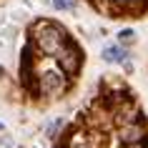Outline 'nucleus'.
<instances>
[{"label":"nucleus","instance_id":"1","mask_svg":"<svg viewBox=\"0 0 148 148\" xmlns=\"http://www.w3.org/2000/svg\"><path fill=\"white\" fill-rule=\"evenodd\" d=\"M30 40H33V45H35V50H38L40 55L55 58V53H58L70 38L58 23L48 20V18H40V20H35V23L30 25Z\"/></svg>","mask_w":148,"mask_h":148},{"label":"nucleus","instance_id":"2","mask_svg":"<svg viewBox=\"0 0 148 148\" xmlns=\"http://www.w3.org/2000/svg\"><path fill=\"white\" fill-rule=\"evenodd\" d=\"M65 88H68V75L60 68H48L38 75V93L43 98H55L65 93Z\"/></svg>","mask_w":148,"mask_h":148},{"label":"nucleus","instance_id":"3","mask_svg":"<svg viewBox=\"0 0 148 148\" xmlns=\"http://www.w3.org/2000/svg\"><path fill=\"white\" fill-rule=\"evenodd\" d=\"M55 63H58V68H60L65 75H78L80 68H83V50H80L73 40H68V43L55 53Z\"/></svg>","mask_w":148,"mask_h":148},{"label":"nucleus","instance_id":"4","mask_svg":"<svg viewBox=\"0 0 148 148\" xmlns=\"http://www.w3.org/2000/svg\"><path fill=\"white\" fill-rule=\"evenodd\" d=\"M148 138V128L143 121H133V123L118 125V140L121 146H133V143H143Z\"/></svg>","mask_w":148,"mask_h":148},{"label":"nucleus","instance_id":"5","mask_svg":"<svg viewBox=\"0 0 148 148\" xmlns=\"http://www.w3.org/2000/svg\"><path fill=\"white\" fill-rule=\"evenodd\" d=\"M103 60H108V63H123V60H128V50H125L121 43H118V45H108V48H103Z\"/></svg>","mask_w":148,"mask_h":148},{"label":"nucleus","instance_id":"6","mask_svg":"<svg viewBox=\"0 0 148 148\" xmlns=\"http://www.w3.org/2000/svg\"><path fill=\"white\" fill-rule=\"evenodd\" d=\"M63 148H90V138H88L86 131H75V133L68 136V140H65Z\"/></svg>","mask_w":148,"mask_h":148},{"label":"nucleus","instance_id":"7","mask_svg":"<svg viewBox=\"0 0 148 148\" xmlns=\"http://www.w3.org/2000/svg\"><path fill=\"white\" fill-rule=\"evenodd\" d=\"M133 40H136V33L133 30H121V35H118V43L121 45H131Z\"/></svg>","mask_w":148,"mask_h":148},{"label":"nucleus","instance_id":"8","mask_svg":"<svg viewBox=\"0 0 148 148\" xmlns=\"http://www.w3.org/2000/svg\"><path fill=\"white\" fill-rule=\"evenodd\" d=\"M50 5L55 10H70L73 8V0H50Z\"/></svg>","mask_w":148,"mask_h":148},{"label":"nucleus","instance_id":"9","mask_svg":"<svg viewBox=\"0 0 148 148\" xmlns=\"http://www.w3.org/2000/svg\"><path fill=\"white\" fill-rule=\"evenodd\" d=\"M0 148H15V143H13L10 136H3V138H0Z\"/></svg>","mask_w":148,"mask_h":148},{"label":"nucleus","instance_id":"10","mask_svg":"<svg viewBox=\"0 0 148 148\" xmlns=\"http://www.w3.org/2000/svg\"><path fill=\"white\" fill-rule=\"evenodd\" d=\"M125 148H148V143L143 140V143H133V146H125Z\"/></svg>","mask_w":148,"mask_h":148},{"label":"nucleus","instance_id":"11","mask_svg":"<svg viewBox=\"0 0 148 148\" xmlns=\"http://www.w3.org/2000/svg\"><path fill=\"white\" fill-rule=\"evenodd\" d=\"M0 78H5V68L3 65H0Z\"/></svg>","mask_w":148,"mask_h":148},{"label":"nucleus","instance_id":"12","mask_svg":"<svg viewBox=\"0 0 148 148\" xmlns=\"http://www.w3.org/2000/svg\"><path fill=\"white\" fill-rule=\"evenodd\" d=\"M0 131H3V123H0Z\"/></svg>","mask_w":148,"mask_h":148}]
</instances>
